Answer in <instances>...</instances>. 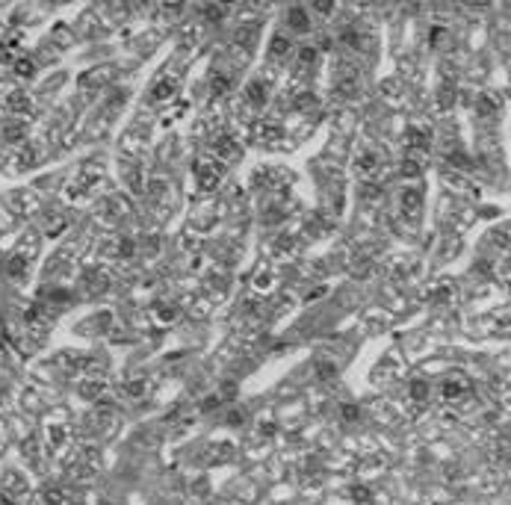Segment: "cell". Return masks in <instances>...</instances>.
<instances>
[{
	"label": "cell",
	"mask_w": 511,
	"mask_h": 505,
	"mask_svg": "<svg viewBox=\"0 0 511 505\" xmlns=\"http://www.w3.org/2000/svg\"><path fill=\"white\" fill-rule=\"evenodd\" d=\"M358 89H360V71L352 62H340L337 74H334V92L340 98H355Z\"/></svg>",
	"instance_id": "obj_1"
},
{
	"label": "cell",
	"mask_w": 511,
	"mask_h": 505,
	"mask_svg": "<svg viewBox=\"0 0 511 505\" xmlns=\"http://www.w3.org/2000/svg\"><path fill=\"white\" fill-rule=\"evenodd\" d=\"M195 174H198L201 189H213V186L222 180V163L219 160H201L198 169H195Z\"/></svg>",
	"instance_id": "obj_2"
},
{
	"label": "cell",
	"mask_w": 511,
	"mask_h": 505,
	"mask_svg": "<svg viewBox=\"0 0 511 505\" xmlns=\"http://www.w3.org/2000/svg\"><path fill=\"white\" fill-rule=\"evenodd\" d=\"M355 169H358V174L363 180H375V177L381 174V160L375 157V154H370V151H363V154L355 160Z\"/></svg>",
	"instance_id": "obj_3"
},
{
	"label": "cell",
	"mask_w": 511,
	"mask_h": 505,
	"mask_svg": "<svg viewBox=\"0 0 511 505\" xmlns=\"http://www.w3.org/2000/svg\"><path fill=\"white\" fill-rule=\"evenodd\" d=\"M257 139L263 142V145H278V142H281V124L260 122L257 124Z\"/></svg>",
	"instance_id": "obj_4"
},
{
	"label": "cell",
	"mask_w": 511,
	"mask_h": 505,
	"mask_svg": "<svg viewBox=\"0 0 511 505\" xmlns=\"http://www.w3.org/2000/svg\"><path fill=\"white\" fill-rule=\"evenodd\" d=\"M177 86H180V77H166V80H160L157 86H154L151 92V101H166V98H174V92H177Z\"/></svg>",
	"instance_id": "obj_5"
},
{
	"label": "cell",
	"mask_w": 511,
	"mask_h": 505,
	"mask_svg": "<svg viewBox=\"0 0 511 505\" xmlns=\"http://www.w3.org/2000/svg\"><path fill=\"white\" fill-rule=\"evenodd\" d=\"M287 24H290L293 30H299V33H305L307 27H310V18L302 6H293L290 12H287Z\"/></svg>",
	"instance_id": "obj_6"
},
{
	"label": "cell",
	"mask_w": 511,
	"mask_h": 505,
	"mask_svg": "<svg viewBox=\"0 0 511 505\" xmlns=\"http://www.w3.org/2000/svg\"><path fill=\"white\" fill-rule=\"evenodd\" d=\"M216 154H219L222 160H228V157H237V142H234V136H228V133H222L219 139H216Z\"/></svg>",
	"instance_id": "obj_7"
},
{
	"label": "cell",
	"mask_w": 511,
	"mask_h": 505,
	"mask_svg": "<svg viewBox=\"0 0 511 505\" xmlns=\"http://www.w3.org/2000/svg\"><path fill=\"white\" fill-rule=\"evenodd\" d=\"M402 210L408 213L411 219L417 216V210H420V189H414V186H411V189L402 192Z\"/></svg>",
	"instance_id": "obj_8"
},
{
	"label": "cell",
	"mask_w": 511,
	"mask_h": 505,
	"mask_svg": "<svg viewBox=\"0 0 511 505\" xmlns=\"http://www.w3.org/2000/svg\"><path fill=\"white\" fill-rule=\"evenodd\" d=\"M464 390H467V384L461 381V378H449L446 387H443V396H446V399H458Z\"/></svg>",
	"instance_id": "obj_9"
},
{
	"label": "cell",
	"mask_w": 511,
	"mask_h": 505,
	"mask_svg": "<svg viewBox=\"0 0 511 505\" xmlns=\"http://www.w3.org/2000/svg\"><path fill=\"white\" fill-rule=\"evenodd\" d=\"M316 95L313 92H302L299 98H296V109H302V112H310V109H316Z\"/></svg>",
	"instance_id": "obj_10"
},
{
	"label": "cell",
	"mask_w": 511,
	"mask_h": 505,
	"mask_svg": "<svg viewBox=\"0 0 511 505\" xmlns=\"http://www.w3.org/2000/svg\"><path fill=\"white\" fill-rule=\"evenodd\" d=\"M476 112H482V115H494V112H496V101L491 98V95H479V98H476Z\"/></svg>",
	"instance_id": "obj_11"
},
{
	"label": "cell",
	"mask_w": 511,
	"mask_h": 505,
	"mask_svg": "<svg viewBox=\"0 0 511 505\" xmlns=\"http://www.w3.org/2000/svg\"><path fill=\"white\" fill-rule=\"evenodd\" d=\"M42 502L45 505H65V493L59 488H48V490H42Z\"/></svg>",
	"instance_id": "obj_12"
},
{
	"label": "cell",
	"mask_w": 511,
	"mask_h": 505,
	"mask_svg": "<svg viewBox=\"0 0 511 505\" xmlns=\"http://www.w3.org/2000/svg\"><path fill=\"white\" fill-rule=\"evenodd\" d=\"M86 284H89L92 293H103V290H106V275H103V272H98V275L92 272V275H86Z\"/></svg>",
	"instance_id": "obj_13"
},
{
	"label": "cell",
	"mask_w": 511,
	"mask_h": 505,
	"mask_svg": "<svg viewBox=\"0 0 511 505\" xmlns=\"http://www.w3.org/2000/svg\"><path fill=\"white\" fill-rule=\"evenodd\" d=\"M245 95H248L251 104H260V101H266V86H263V83H251V86L245 89Z\"/></svg>",
	"instance_id": "obj_14"
},
{
	"label": "cell",
	"mask_w": 511,
	"mask_h": 505,
	"mask_svg": "<svg viewBox=\"0 0 511 505\" xmlns=\"http://www.w3.org/2000/svg\"><path fill=\"white\" fill-rule=\"evenodd\" d=\"M254 35H257V27H254V24H248L245 30H239V33H237V45H239V48H248V45L254 42Z\"/></svg>",
	"instance_id": "obj_15"
},
{
	"label": "cell",
	"mask_w": 511,
	"mask_h": 505,
	"mask_svg": "<svg viewBox=\"0 0 511 505\" xmlns=\"http://www.w3.org/2000/svg\"><path fill=\"white\" fill-rule=\"evenodd\" d=\"M287 51H290V42H287L284 35H275L272 38V56L281 59V56H287Z\"/></svg>",
	"instance_id": "obj_16"
},
{
	"label": "cell",
	"mask_w": 511,
	"mask_h": 505,
	"mask_svg": "<svg viewBox=\"0 0 511 505\" xmlns=\"http://www.w3.org/2000/svg\"><path fill=\"white\" fill-rule=\"evenodd\" d=\"M437 98H441V101H437V106H441V109H446V106H452V104H455V89L443 86Z\"/></svg>",
	"instance_id": "obj_17"
},
{
	"label": "cell",
	"mask_w": 511,
	"mask_h": 505,
	"mask_svg": "<svg viewBox=\"0 0 511 505\" xmlns=\"http://www.w3.org/2000/svg\"><path fill=\"white\" fill-rule=\"evenodd\" d=\"M15 71L21 74V77H33L35 62H33V59H18V62H15Z\"/></svg>",
	"instance_id": "obj_18"
},
{
	"label": "cell",
	"mask_w": 511,
	"mask_h": 505,
	"mask_svg": "<svg viewBox=\"0 0 511 505\" xmlns=\"http://www.w3.org/2000/svg\"><path fill=\"white\" fill-rule=\"evenodd\" d=\"M30 101H27V95L24 92H12V98H9V109H27Z\"/></svg>",
	"instance_id": "obj_19"
},
{
	"label": "cell",
	"mask_w": 511,
	"mask_h": 505,
	"mask_svg": "<svg viewBox=\"0 0 511 505\" xmlns=\"http://www.w3.org/2000/svg\"><path fill=\"white\" fill-rule=\"evenodd\" d=\"M101 390H103V381H89V384L80 387V393H83V396H95V393H101Z\"/></svg>",
	"instance_id": "obj_20"
},
{
	"label": "cell",
	"mask_w": 511,
	"mask_h": 505,
	"mask_svg": "<svg viewBox=\"0 0 511 505\" xmlns=\"http://www.w3.org/2000/svg\"><path fill=\"white\" fill-rule=\"evenodd\" d=\"M402 172L411 174V177H417V174H420V160H405V163H402Z\"/></svg>",
	"instance_id": "obj_21"
},
{
	"label": "cell",
	"mask_w": 511,
	"mask_h": 505,
	"mask_svg": "<svg viewBox=\"0 0 511 505\" xmlns=\"http://www.w3.org/2000/svg\"><path fill=\"white\" fill-rule=\"evenodd\" d=\"M124 393H127V396H142V393H145V381L127 384V387H124Z\"/></svg>",
	"instance_id": "obj_22"
},
{
	"label": "cell",
	"mask_w": 511,
	"mask_h": 505,
	"mask_svg": "<svg viewBox=\"0 0 511 505\" xmlns=\"http://www.w3.org/2000/svg\"><path fill=\"white\" fill-rule=\"evenodd\" d=\"M204 15L210 18V21H219V18L225 15V6H207V9H204Z\"/></svg>",
	"instance_id": "obj_23"
},
{
	"label": "cell",
	"mask_w": 511,
	"mask_h": 505,
	"mask_svg": "<svg viewBox=\"0 0 511 505\" xmlns=\"http://www.w3.org/2000/svg\"><path fill=\"white\" fill-rule=\"evenodd\" d=\"M381 89H384V95H390V98H396V95L402 92V86H399L396 80H387V83H384V86H381Z\"/></svg>",
	"instance_id": "obj_24"
},
{
	"label": "cell",
	"mask_w": 511,
	"mask_h": 505,
	"mask_svg": "<svg viewBox=\"0 0 511 505\" xmlns=\"http://www.w3.org/2000/svg\"><path fill=\"white\" fill-rule=\"evenodd\" d=\"M313 9H316L319 15H331V9H334V6H331L328 0H316V3H313Z\"/></svg>",
	"instance_id": "obj_25"
},
{
	"label": "cell",
	"mask_w": 511,
	"mask_h": 505,
	"mask_svg": "<svg viewBox=\"0 0 511 505\" xmlns=\"http://www.w3.org/2000/svg\"><path fill=\"white\" fill-rule=\"evenodd\" d=\"M299 56H302V62H313V59H316V48H302Z\"/></svg>",
	"instance_id": "obj_26"
},
{
	"label": "cell",
	"mask_w": 511,
	"mask_h": 505,
	"mask_svg": "<svg viewBox=\"0 0 511 505\" xmlns=\"http://www.w3.org/2000/svg\"><path fill=\"white\" fill-rule=\"evenodd\" d=\"M411 393H414V396H426V384H414Z\"/></svg>",
	"instance_id": "obj_27"
}]
</instances>
